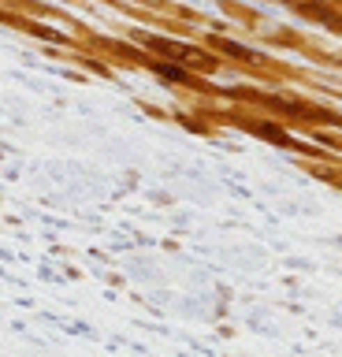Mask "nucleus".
<instances>
[{
	"label": "nucleus",
	"mask_w": 342,
	"mask_h": 357,
	"mask_svg": "<svg viewBox=\"0 0 342 357\" xmlns=\"http://www.w3.org/2000/svg\"><path fill=\"white\" fill-rule=\"evenodd\" d=\"M146 41H149V38H146ZM149 49H157V52H164V56H171V60H182L186 67H194V71H212V67H216L212 56L201 52V49H194V45H179V41L153 38V41H149Z\"/></svg>",
	"instance_id": "1"
},
{
	"label": "nucleus",
	"mask_w": 342,
	"mask_h": 357,
	"mask_svg": "<svg viewBox=\"0 0 342 357\" xmlns=\"http://www.w3.org/2000/svg\"><path fill=\"white\" fill-rule=\"evenodd\" d=\"M219 49H224V52H231V56H238V60H249V63H257V60H261L257 52L242 49V45H235V41H219Z\"/></svg>",
	"instance_id": "2"
}]
</instances>
